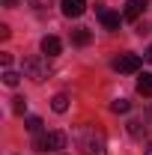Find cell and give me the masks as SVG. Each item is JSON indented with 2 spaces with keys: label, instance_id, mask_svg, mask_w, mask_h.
I'll use <instances>...</instances> for the list:
<instances>
[{
  "label": "cell",
  "instance_id": "obj_1",
  "mask_svg": "<svg viewBox=\"0 0 152 155\" xmlns=\"http://www.w3.org/2000/svg\"><path fill=\"white\" fill-rule=\"evenodd\" d=\"M78 143H81L84 155H107V143H104V134L98 128H84L78 134Z\"/></svg>",
  "mask_w": 152,
  "mask_h": 155
},
{
  "label": "cell",
  "instance_id": "obj_2",
  "mask_svg": "<svg viewBox=\"0 0 152 155\" xmlns=\"http://www.w3.org/2000/svg\"><path fill=\"white\" fill-rule=\"evenodd\" d=\"M24 75L30 78V81H36V84L48 81L51 78V63H48V57L45 54L42 57H27L24 60Z\"/></svg>",
  "mask_w": 152,
  "mask_h": 155
},
{
  "label": "cell",
  "instance_id": "obj_3",
  "mask_svg": "<svg viewBox=\"0 0 152 155\" xmlns=\"http://www.w3.org/2000/svg\"><path fill=\"white\" fill-rule=\"evenodd\" d=\"M63 146H66V134H63V131H42V134H36V140H33V149H36V152H57Z\"/></svg>",
  "mask_w": 152,
  "mask_h": 155
},
{
  "label": "cell",
  "instance_id": "obj_4",
  "mask_svg": "<svg viewBox=\"0 0 152 155\" xmlns=\"http://www.w3.org/2000/svg\"><path fill=\"white\" fill-rule=\"evenodd\" d=\"M114 69H116V72L131 75V72H137V69H140V57H137V54H119V57L114 60Z\"/></svg>",
  "mask_w": 152,
  "mask_h": 155
},
{
  "label": "cell",
  "instance_id": "obj_5",
  "mask_svg": "<svg viewBox=\"0 0 152 155\" xmlns=\"http://www.w3.org/2000/svg\"><path fill=\"white\" fill-rule=\"evenodd\" d=\"M60 9L66 18H81L87 12V0H60Z\"/></svg>",
  "mask_w": 152,
  "mask_h": 155
},
{
  "label": "cell",
  "instance_id": "obj_6",
  "mask_svg": "<svg viewBox=\"0 0 152 155\" xmlns=\"http://www.w3.org/2000/svg\"><path fill=\"white\" fill-rule=\"evenodd\" d=\"M95 15H98V21H101V27L104 30H119V15L116 12H111V9H104V6H95Z\"/></svg>",
  "mask_w": 152,
  "mask_h": 155
},
{
  "label": "cell",
  "instance_id": "obj_7",
  "mask_svg": "<svg viewBox=\"0 0 152 155\" xmlns=\"http://www.w3.org/2000/svg\"><path fill=\"white\" fill-rule=\"evenodd\" d=\"M146 6H149L146 0H128V3H125V12H122V18H125V21H137L143 12H146Z\"/></svg>",
  "mask_w": 152,
  "mask_h": 155
},
{
  "label": "cell",
  "instance_id": "obj_8",
  "mask_svg": "<svg viewBox=\"0 0 152 155\" xmlns=\"http://www.w3.org/2000/svg\"><path fill=\"white\" fill-rule=\"evenodd\" d=\"M60 51H63V42H60L57 36H45L42 39V54H45V57H57Z\"/></svg>",
  "mask_w": 152,
  "mask_h": 155
},
{
  "label": "cell",
  "instance_id": "obj_9",
  "mask_svg": "<svg viewBox=\"0 0 152 155\" xmlns=\"http://www.w3.org/2000/svg\"><path fill=\"white\" fill-rule=\"evenodd\" d=\"M137 93L140 96H152V72H143L137 78Z\"/></svg>",
  "mask_w": 152,
  "mask_h": 155
},
{
  "label": "cell",
  "instance_id": "obj_10",
  "mask_svg": "<svg viewBox=\"0 0 152 155\" xmlns=\"http://www.w3.org/2000/svg\"><path fill=\"white\" fill-rule=\"evenodd\" d=\"M51 107H54L57 114H66V110H69V96H63V93L54 96V98H51Z\"/></svg>",
  "mask_w": 152,
  "mask_h": 155
},
{
  "label": "cell",
  "instance_id": "obj_11",
  "mask_svg": "<svg viewBox=\"0 0 152 155\" xmlns=\"http://www.w3.org/2000/svg\"><path fill=\"white\" fill-rule=\"evenodd\" d=\"M24 128L33 131V134H42V119H39V116H27V119H24Z\"/></svg>",
  "mask_w": 152,
  "mask_h": 155
},
{
  "label": "cell",
  "instance_id": "obj_12",
  "mask_svg": "<svg viewBox=\"0 0 152 155\" xmlns=\"http://www.w3.org/2000/svg\"><path fill=\"white\" fill-rule=\"evenodd\" d=\"M128 134L131 137H143L146 134V125H143L140 119H131V122H128Z\"/></svg>",
  "mask_w": 152,
  "mask_h": 155
},
{
  "label": "cell",
  "instance_id": "obj_13",
  "mask_svg": "<svg viewBox=\"0 0 152 155\" xmlns=\"http://www.w3.org/2000/svg\"><path fill=\"white\" fill-rule=\"evenodd\" d=\"M18 81H21L18 72H12V69H3V84H6V87H18Z\"/></svg>",
  "mask_w": 152,
  "mask_h": 155
},
{
  "label": "cell",
  "instance_id": "obj_14",
  "mask_svg": "<svg viewBox=\"0 0 152 155\" xmlns=\"http://www.w3.org/2000/svg\"><path fill=\"white\" fill-rule=\"evenodd\" d=\"M111 110H114V114H128L131 104H128L125 98H116V101H111Z\"/></svg>",
  "mask_w": 152,
  "mask_h": 155
},
{
  "label": "cell",
  "instance_id": "obj_15",
  "mask_svg": "<svg viewBox=\"0 0 152 155\" xmlns=\"http://www.w3.org/2000/svg\"><path fill=\"white\" fill-rule=\"evenodd\" d=\"M12 110H15V114H24V110H27V98H12Z\"/></svg>",
  "mask_w": 152,
  "mask_h": 155
},
{
  "label": "cell",
  "instance_id": "obj_16",
  "mask_svg": "<svg viewBox=\"0 0 152 155\" xmlns=\"http://www.w3.org/2000/svg\"><path fill=\"white\" fill-rule=\"evenodd\" d=\"M75 42L78 45H87L90 42V30H75Z\"/></svg>",
  "mask_w": 152,
  "mask_h": 155
},
{
  "label": "cell",
  "instance_id": "obj_17",
  "mask_svg": "<svg viewBox=\"0 0 152 155\" xmlns=\"http://www.w3.org/2000/svg\"><path fill=\"white\" fill-rule=\"evenodd\" d=\"M54 0H30V6H36V9H48Z\"/></svg>",
  "mask_w": 152,
  "mask_h": 155
},
{
  "label": "cell",
  "instance_id": "obj_18",
  "mask_svg": "<svg viewBox=\"0 0 152 155\" xmlns=\"http://www.w3.org/2000/svg\"><path fill=\"white\" fill-rule=\"evenodd\" d=\"M0 63H3V69H9V63H12V54H0Z\"/></svg>",
  "mask_w": 152,
  "mask_h": 155
},
{
  "label": "cell",
  "instance_id": "obj_19",
  "mask_svg": "<svg viewBox=\"0 0 152 155\" xmlns=\"http://www.w3.org/2000/svg\"><path fill=\"white\" fill-rule=\"evenodd\" d=\"M146 60H149V63H152V45H149V51H146Z\"/></svg>",
  "mask_w": 152,
  "mask_h": 155
},
{
  "label": "cell",
  "instance_id": "obj_20",
  "mask_svg": "<svg viewBox=\"0 0 152 155\" xmlns=\"http://www.w3.org/2000/svg\"><path fill=\"white\" fill-rule=\"evenodd\" d=\"M3 3H6V6H15V3H18V0H3Z\"/></svg>",
  "mask_w": 152,
  "mask_h": 155
},
{
  "label": "cell",
  "instance_id": "obj_21",
  "mask_svg": "<svg viewBox=\"0 0 152 155\" xmlns=\"http://www.w3.org/2000/svg\"><path fill=\"white\" fill-rule=\"evenodd\" d=\"M143 155H152V143H149V146H146V152H143Z\"/></svg>",
  "mask_w": 152,
  "mask_h": 155
}]
</instances>
